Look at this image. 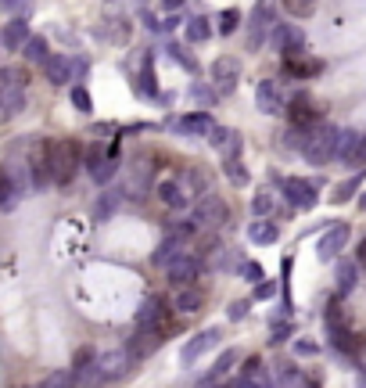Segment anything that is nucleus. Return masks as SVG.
<instances>
[{
	"label": "nucleus",
	"mask_w": 366,
	"mask_h": 388,
	"mask_svg": "<svg viewBox=\"0 0 366 388\" xmlns=\"http://www.w3.org/2000/svg\"><path fill=\"white\" fill-rule=\"evenodd\" d=\"M47 162H50V180H55L58 187L72 184L79 165H83L79 140H47Z\"/></svg>",
	"instance_id": "f257e3e1"
},
{
	"label": "nucleus",
	"mask_w": 366,
	"mask_h": 388,
	"mask_svg": "<svg viewBox=\"0 0 366 388\" xmlns=\"http://www.w3.org/2000/svg\"><path fill=\"white\" fill-rule=\"evenodd\" d=\"M334 148H338V126L331 123H320L305 130V140H302V155L312 162V165H327L334 158Z\"/></svg>",
	"instance_id": "f03ea898"
},
{
	"label": "nucleus",
	"mask_w": 366,
	"mask_h": 388,
	"mask_svg": "<svg viewBox=\"0 0 366 388\" xmlns=\"http://www.w3.org/2000/svg\"><path fill=\"white\" fill-rule=\"evenodd\" d=\"M190 219H194L198 231H223V227H230V205L219 194H205L194 205V216Z\"/></svg>",
	"instance_id": "7ed1b4c3"
},
{
	"label": "nucleus",
	"mask_w": 366,
	"mask_h": 388,
	"mask_svg": "<svg viewBox=\"0 0 366 388\" xmlns=\"http://www.w3.org/2000/svg\"><path fill=\"white\" fill-rule=\"evenodd\" d=\"M169 313H173V302L166 295H147L133 316L137 331H169Z\"/></svg>",
	"instance_id": "20e7f679"
},
{
	"label": "nucleus",
	"mask_w": 366,
	"mask_h": 388,
	"mask_svg": "<svg viewBox=\"0 0 366 388\" xmlns=\"http://www.w3.org/2000/svg\"><path fill=\"white\" fill-rule=\"evenodd\" d=\"M22 104H25V79H22V72L0 69V108H4V116H18Z\"/></svg>",
	"instance_id": "39448f33"
},
{
	"label": "nucleus",
	"mask_w": 366,
	"mask_h": 388,
	"mask_svg": "<svg viewBox=\"0 0 366 388\" xmlns=\"http://www.w3.org/2000/svg\"><path fill=\"white\" fill-rule=\"evenodd\" d=\"M154 194H159V201H162L166 209H173V212L190 209V201H194V191L187 187L183 177H162L159 184H154Z\"/></svg>",
	"instance_id": "423d86ee"
},
{
	"label": "nucleus",
	"mask_w": 366,
	"mask_h": 388,
	"mask_svg": "<svg viewBox=\"0 0 366 388\" xmlns=\"http://www.w3.org/2000/svg\"><path fill=\"white\" fill-rule=\"evenodd\" d=\"M43 76H47L50 87L76 83V58H69V54H50V58L43 62Z\"/></svg>",
	"instance_id": "0eeeda50"
},
{
	"label": "nucleus",
	"mask_w": 366,
	"mask_h": 388,
	"mask_svg": "<svg viewBox=\"0 0 366 388\" xmlns=\"http://www.w3.org/2000/svg\"><path fill=\"white\" fill-rule=\"evenodd\" d=\"M255 104L263 108L266 116H284L287 112V101H284V90L277 79H263L255 87Z\"/></svg>",
	"instance_id": "6e6552de"
},
{
	"label": "nucleus",
	"mask_w": 366,
	"mask_h": 388,
	"mask_svg": "<svg viewBox=\"0 0 366 388\" xmlns=\"http://www.w3.org/2000/svg\"><path fill=\"white\" fill-rule=\"evenodd\" d=\"M162 273H166V281H169L173 288H190V284L198 281V273H201V259H194V255H180V259L169 262Z\"/></svg>",
	"instance_id": "1a4fd4ad"
},
{
	"label": "nucleus",
	"mask_w": 366,
	"mask_h": 388,
	"mask_svg": "<svg viewBox=\"0 0 366 388\" xmlns=\"http://www.w3.org/2000/svg\"><path fill=\"white\" fill-rule=\"evenodd\" d=\"M277 26V0H258L251 15V47H263L266 33Z\"/></svg>",
	"instance_id": "9d476101"
},
{
	"label": "nucleus",
	"mask_w": 366,
	"mask_h": 388,
	"mask_svg": "<svg viewBox=\"0 0 366 388\" xmlns=\"http://www.w3.org/2000/svg\"><path fill=\"white\" fill-rule=\"evenodd\" d=\"M284 198L294 205V209H312L316 205V184L305 180V177H284Z\"/></svg>",
	"instance_id": "9b49d317"
},
{
	"label": "nucleus",
	"mask_w": 366,
	"mask_h": 388,
	"mask_svg": "<svg viewBox=\"0 0 366 388\" xmlns=\"http://www.w3.org/2000/svg\"><path fill=\"white\" fill-rule=\"evenodd\" d=\"M273 47L280 50V58H298V54L305 50V33L298 26H277L273 29Z\"/></svg>",
	"instance_id": "f8f14e48"
},
{
	"label": "nucleus",
	"mask_w": 366,
	"mask_h": 388,
	"mask_svg": "<svg viewBox=\"0 0 366 388\" xmlns=\"http://www.w3.org/2000/svg\"><path fill=\"white\" fill-rule=\"evenodd\" d=\"M287 119H291L294 130H312V126H320V108L309 97H294L287 104Z\"/></svg>",
	"instance_id": "ddd939ff"
},
{
	"label": "nucleus",
	"mask_w": 366,
	"mask_h": 388,
	"mask_svg": "<svg viewBox=\"0 0 366 388\" xmlns=\"http://www.w3.org/2000/svg\"><path fill=\"white\" fill-rule=\"evenodd\" d=\"M345 245H348V227H345V223H338V227H331V231L320 238L316 255H320L324 262H338V259H341V252H345Z\"/></svg>",
	"instance_id": "4468645a"
},
{
	"label": "nucleus",
	"mask_w": 366,
	"mask_h": 388,
	"mask_svg": "<svg viewBox=\"0 0 366 388\" xmlns=\"http://www.w3.org/2000/svg\"><path fill=\"white\" fill-rule=\"evenodd\" d=\"M133 363H137V360H133L126 349H115V353H104V356H97V367H101L104 381H119V377H126Z\"/></svg>",
	"instance_id": "2eb2a0df"
},
{
	"label": "nucleus",
	"mask_w": 366,
	"mask_h": 388,
	"mask_svg": "<svg viewBox=\"0 0 366 388\" xmlns=\"http://www.w3.org/2000/svg\"><path fill=\"white\" fill-rule=\"evenodd\" d=\"M219 335H223V331L219 327H208V331H201V335H194L187 345H183V353H180V360H183V367H190L201 353H208V349H212V345H219Z\"/></svg>",
	"instance_id": "dca6fc26"
},
{
	"label": "nucleus",
	"mask_w": 366,
	"mask_h": 388,
	"mask_svg": "<svg viewBox=\"0 0 366 388\" xmlns=\"http://www.w3.org/2000/svg\"><path fill=\"white\" fill-rule=\"evenodd\" d=\"M29 36H33L29 33V22L22 15H11V22L0 29V47H4V50H22L29 43Z\"/></svg>",
	"instance_id": "f3484780"
},
{
	"label": "nucleus",
	"mask_w": 366,
	"mask_h": 388,
	"mask_svg": "<svg viewBox=\"0 0 366 388\" xmlns=\"http://www.w3.org/2000/svg\"><path fill=\"white\" fill-rule=\"evenodd\" d=\"M237 79H241V62L237 58H216L212 62V83H216V90L230 94L237 87Z\"/></svg>",
	"instance_id": "a211bd4d"
},
{
	"label": "nucleus",
	"mask_w": 366,
	"mask_h": 388,
	"mask_svg": "<svg viewBox=\"0 0 366 388\" xmlns=\"http://www.w3.org/2000/svg\"><path fill=\"white\" fill-rule=\"evenodd\" d=\"M162 342H166V331H137V335L130 338V345H126V353L133 360H144V356H151L154 349H159Z\"/></svg>",
	"instance_id": "6ab92c4d"
},
{
	"label": "nucleus",
	"mask_w": 366,
	"mask_h": 388,
	"mask_svg": "<svg viewBox=\"0 0 366 388\" xmlns=\"http://www.w3.org/2000/svg\"><path fill=\"white\" fill-rule=\"evenodd\" d=\"M208 144H212L223 158H237L241 155V133L237 130H227V126H216L208 133Z\"/></svg>",
	"instance_id": "aec40b11"
},
{
	"label": "nucleus",
	"mask_w": 366,
	"mask_h": 388,
	"mask_svg": "<svg viewBox=\"0 0 366 388\" xmlns=\"http://www.w3.org/2000/svg\"><path fill=\"white\" fill-rule=\"evenodd\" d=\"M176 130L183 137H208V133L216 130V123H212V116H208V112H190V116L176 119Z\"/></svg>",
	"instance_id": "412c9836"
},
{
	"label": "nucleus",
	"mask_w": 366,
	"mask_h": 388,
	"mask_svg": "<svg viewBox=\"0 0 366 388\" xmlns=\"http://www.w3.org/2000/svg\"><path fill=\"white\" fill-rule=\"evenodd\" d=\"M86 170H90L93 184H108V180L115 177V158L93 148V151H90V158H86Z\"/></svg>",
	"instance_id": "4be33fe9"
},
{
	"label": "nucleus",
	"mask_w": 366,
	"mask_h": 388,
	"mask_svg": "<svg viewBox=\"0 0 366 388\" xmlns=\"http://www.w3.org/2000/svg\"><path fill=\"white\" fill-rule=\"evenodd\" d=\"M284 72H287L291 79H312V76H320V72H324V62L298 54V58H284Z\"/></svg>",
	"instance_id": "5701e85b"
},
{
	"label": "nucleus",
	"mask_w": 366,
	"mask_h": 388,
	"mask_svg": "<svg viewBox=\"0 0 366 388\" xmlns=\"http://www.w3.org/2000/svg\"><path fill=\"white\" fill-rule=\"evenodd\" d=\"M355 277H359V262H352V259H338V270H334V292H338L341 299L352 295Z\"/></svg>",
	"instance_id": "b1692460"
},
{
	"label": "nucleus",
	"mask_w": 366,
	"mask_h": 388,
	"mask_svg": "<svg viewBox=\"0 0 366 388\" xmlns=\"http://www.w3.org/2000/svg\"><path fill=\"white\" fill-rule=\"evenodd\" d=\"M180 255H190V245H183V241H173V238H166L159 248H154V255H151V262L159 266V270H166L169 262H176Z\"/></svg>",
	"instance_id": "393cba45"
},
{
	"label": "nucleus",
	"mask_w": 366,
	"mask_h": 388,
	"mask_svg": "<svg viewBox=\"0 0 366 388\" xmlns=\"http://www.w3.org/2000/svg\"><path fill=\"white\" fill-rule=\"evenodd\" d=\"M201 302H205V295L198 292V284H190V288H176V295H173V309H176V313H198Z\"/></svg>",
	"instance_id": "a878e982"
},
{
	"label": "nucleus",
	"mask_w": 366,
	"mask_h": 388,
	"mask_svg": "<svg viewBox=\"0 0 366 388\" xmlns=\"http://www.w3.org/2000/svg\"><path fill=\"white\" fill-rule=\"evenodd\" d=\"M18 194H22V187L15 184L11 170H8V165H0V209H15Z\"/></svg>",
	"instance_id": "bb28decb"
},
{
	"label": "nucleus",
	"mask_w": 366,
	"mask_h": 388,
	"mask_svg": "<svg viewBox=\"0 0 366 388\" xmlns=\"http://www.w3.org/2000/svg\"><path fill=\"white\" fill-rule=\"evenodd\" d=\"M280 238V227L270 223V219H255V223L248 227V241L251 245H273Z\"/></svg>",
	"instance_id": "cd10ccee"
},
{
	"label": "nucleus",
	"mask_w": 366,
	"mask_h": 388,
	"mask_svg": "<svg viewBox=\"0 0 366 388\" xmlns=\"http://www.w3.org/2000/svg\"><path fill=\"white\" fill-rule=\"evenodd\" d=\"M359 140H362V133H359V130H338V148H334V158H341V162L348 165V158H352V151L359 148Z\"/></svg>",
	"instance_id": "c85d7f7f"
},
{
	"label": "nucleus",
	"mask_w": 366,
	"mask_h": 388,
	"mask_svg": "<svg viewBox=\"0 0 366 388\" xmlns=\"http://www.w3.org/2000/svg\"><path fill=\"white\" fill-rule=\"evenodd\" d=\"M166 238H173V241H183V245H194V238H198L194 219H176V223H169V227H166Z\"/></svg>",
	"instance_id": "c756f323"
},
{
	"label": "nucleus",
	"mask_w": 366,
	"mask_h": 388,
	"mask_svg": "<svg viewBox=\"0 0 366 388\" xmlns=\"http://www.w3.org/2000/svg\"><path fill=\"white\" fill-rule=\"evenodd\" d=\"M22 54H25V62L43 65V62L50 58V47H47V40H43V36H29V43L22 47Z\"/></svg>",
	"instance_id": "7c9ffc66"
},
{
	"label": "nucleus",
	"mask_w": 366,
	"mask_h": 388,
	"mask_svg": "<svg viewBox=\"0 0 366 388\" xmlns=\"http://www.w3.org/2000/svg\"><path fill=\"white\" fill-rule=\"evenodd\" d=\"M273 209H277V194H273V191H258V194L251 198V216H255V219H266Z\"/></svg>",
	"instance_id": "2f4dec72"
},
{
	"label": "nucleus",
	"mask_w": 366,
	"mask_h": 388,
	"mask_svg": "<svg viewBox=\"0 0 366 388\" xmlns=\"http://www.w3.org/2000/svg\"><path fill=\"white\" fill-rule=\"evenodd\" d=\"M223 173L234 187H244L248 184V170H244V162L241 158H223Z\"/></svg>",
	"instance_id": "473e14b6"
},
{
	"label": "nucleus",
	"mask_w": 366,
	"mask_h": 388,
	"mask_svg": "<svg viewBox=\"0 0 366 388\" xmlns=\"http://www.w3.org/2000/svg\"><path fill=\"white\" fill-rule=\"evenodd\" d=\"M72 384H76L72 370H55V374H47L36 388H72Z\"/></svg>",
	"instance_id": "72a5a7b5"
},
{
	"label": "nucleus",
	"mask_w": 366,
	"mask_h": 388,
	"mask_svg": "<svg viewBox=\"0 0 366 388\" xmlns=\"http://www.w3.org/2000/svg\"><path fill=\"white\" fill-rule=\"evenodd\" d=\"M212 36V26H208V18H190L187 22V40L190 43H201V40H208Z\"/></svg>",
	"instance_id": "f704fd0d"
},
{
	"label": "nucleus",
	"mask_w": 366,
	"mask_h": 388,
	"mask_svg": "<svg viewBox=\"0 0 366 388\" xmlns=\"http://www.w3.org/2000/svg\"><path fill=\"white\" fill-rule=\"evenodd\" d=\"M237 360H241V356H237V349H227V353H223V356L216 360L212 374H208V384H212V381H219V377H223V374H227V370H230V367L237 363Z\"/></svg>",
	"instance_id": "c9c22d12"
},
{
	"label": "nucleus",
	"mask_w": 366,
	"mask_h": 388,
	"mask_svg": "<svg viewBox=\"0 0 366 388\" xmlns=\"http://www.w3.org/2000/svg\"><path fill=\"white\" fill-rule=\"evenodd\" d=\"M237 26H241V11H237V8H227V11H219V18H216V29H219L223 36H230Z\"/></svg>",
	"instance_id": "e433bc0d"
},
{
	"label": "nucleus",
	"mask_w": 366,
	"mask_h": 388,
	"mask_svg": "<svg viewBox=\"0 0 366 388\" xmlns=\"http://www.w3.org/2000/svg\"><path fill=\"white\" fill-rule=\"evenodd\" d=\"M302 384H305V374L294 370V367H284V370L277 374V384H273V388H302Z\"/></svg>",
	"instance_id": "4c0bfd02"
},
{
	"label": "nucleus",
	"mask_w": 366,
	"mask_h": 388,
	"mask_svg": "<svg viewBox=\"0 0 366 388\" xmlns=\"http://www.w3.org/2000/svg\"><path fill=\"white\" fill-rule=\"evenodd\" d=\"M284 11L294 15V18H309L316 11V0H284Z\"/></svg>",
	"instance_id": "58836bf2"
},
{
	"label": "nucleus",
	"mask_w": 366,
	"mask_h": 388,
	"mask_svg": "<svg viewBox=\"0 0 366 388\" xmlns=\"http://www.w3.org/2000/svg\"><path fill=\"white\" fill-rule=\"evenodd\" d=\"M359 184H362V173H355V177H352L348 184H338V187H334V194H331V201H334V205L348 201V198H352V191H355Z\"/></svg>",
	"instance_id": "ea45409f"
},
{
	"label": "nucleus",
	"mask_w": 366,
	"mask_h": 388,
	"mask_svg": "<svg viewBox=\"0 0 366 388\" xmlns=\"http://www.w3.org/2000/svg\"><path fill=\"white\" fill-rule=\"evenodd\" d=\"M72 104H76V112H83V116L93 112V97L86 94V87H72Z\"/></svg>",
	"instance_id": "a19ab883"
},
{
	"label": "nucleus",
	"mask_w": 366,
	"mask_h": 388,
	"mask_svg": "<svg viewBox=\"0 0 366 388\" xmlns=\"http://www.w3.org/2000/svg\"><path fill=\"white\" fill-rule=\"evenodd\" d=\"M137 87H140L144 94H154V69H151V54H147V58H144V72H140Z\"/></svg>",
	"instance_id": "79ce46f5"
},
{
	"label": "nucleus",
	"mask_w": 366,
	"mask_h": 388,
	"mask_svg": "<svg viewBox=\"0 0 366 388\" xmlns=\"http://www.w3.org/2000/svg\"><path fill=\"white\" fill-rule=\"evenodd\" d=\"M93 360H97V353H93V349H79V353H76V360H72V374L86 370V367L93 363Z\"/></svg>",
	"instance_id": "37998d69"
},
{
	"label": "nucleus",
	"mask_w": 366,
	"mask_h": 388,
	"mask_svg": "<svg viewBox=\"0 0 366 388\" xmlns=\"http://www.w3.org/2000/svg\"><path fill=\"white\" fill-rule=\"evenodd\" d=\"M348 165H352V170H366V133H362V140H359V148L352 151V158H348Z\"/></svg>",
	"instance_id": "c03bdc74"
},
{
	"label": "nucleus",
	"mask_w": 366,
	"mask_h": 388,
	"mask_svg": "<svg viewBox=\"0 0 366 388\" xmlns=\"http://www.w3.org/2000/svg\"><path fill=\"white\" fill-rule=\"evenodd\" d=\"M190 97H194V101H201V104H212V101H216V94H212V90H208V87H198V83L190 87Z\"/></svg>",
	"instance_id": "a18cd8bd"
},
{
	"label": "nucleus",
	"mask_w": 366,
	"mask_h": 388,
	"mask_svg": "<svg viewBox=\"0 0 366 388\" xmlns=\"http://www.w3.org/2000/svg\"><path fill=\"white\" fill-rule=\"evenodd\" d=\"M0 8L11 11V15H22V11L29 8V0H0Z\"/></svg>",
	"instance_id": "49530a36"
},
{
	"label": "nucleus",
	"mask_w": 366,
	"mask_h": 388,
	"mask_svg": "<svg viewBox=\"0 0 366 388\" xmlns=\"http://www.w3.org/2000/svg\"><path fill=\"white\" fill-rule=\"evenodd\" d=\"M244 277H248V281L255 284V281H263L266 273H263V266H258V262H244Z\"/></svg>",
	"instance_id": "de8ad7c7"
},
{
	"label": "nucleus",
	"mask_w": 366,
	"mask_h": 388,
	"mask_svg": "<svg viewBox=\"0 0 366 388\" xmlns=\"http://www.w3.org/2000/svg\"><path fill=\"white\" fill-rule=\"evenodd\" d=\"M284 338H291V323H284V327L277 323V327H273V338H270V342H273V345H280Z\"/></svg>",
	"instance_id": "09e8293b"
},
{
	"label": "nucleus",
	"mask_w": 366,
	"mask_h": 388,
	"mask_svg": "<svg viewBox=\"0 0 366 388\" xmlns=\"http://www.w3.org/2000/svg\"><path fill=\"white\" fill-rule=\"evenodd\" d=\"M294 356H316V342H294Z\"/></svg>",
	"instance_id": "8fccbe9b"
},
{
	"label": "nucleus",
	"mask_w": 366,
	"mask_h": 388,
	"mask_svg": "<svg viewBox=\"0 0 366 388\" xmlns=\"http://www.w3.org/2000/svg\"><path fill=\"white\" fill-rule=\"evenodd\" d=\"M244 313H248V302H234L230 306V320H244Z\"/></svg>",
	"instance_id": "3c124183"
},
{
	"label": "nucleus",
	"mask_w": 366,
	"mask_h": 388,
	"mask_svg": "<svg viewBox=\"0 0 366 388\" xmlns=\"http://www.w3.org/2000/svg\"><path fill=\"white\" fill-rule=\"evenodd\" d=\"M230 388H258V384H255L251 377H244V374H237V377L230 381Z\"/></svg>",
	"instance_id": "603ef678"
},
{
	"label": "nucleus",
	"mask_w": 366,
	"mask_h": 388,
	"mask_svg": "<svg viewBox=\"0 0 366 388\" xmlns=\"http://www.w3.org/2000/svg\"><path fill=\"white\" fill-rule=\"evenodd\" d=\"M355 262L366 270V238H362V241H359V248H355Z\"/></svg>",
	"instance_id": "864d4df0"
},
{
	"label": "nucleus",
	"mask_w": 366,
	"mask_h": 388,
	"mask_svg": "<svg viewBox=\"0 0 366 388\" xmlns=\"http://www.w3.org/2000/svg\"><path fill=\"white\" fill-rule=\"evenodd\" d=\"M273 292H277L273 284H258V288H255V295H258V299H270Z\"/></svg>",
	"instance_id": "5fc2aeb1"
},
{
	"label": "nucleus",
	"mask_w": 366,
	"mask_h": 388,
	"mask_svg": "<svg viewBox=\"0 0 366 388\" xmlns=\"http://www.w3.org/2000/svg\"><path fill=\"white\" fill-rule=\"evenodd\" d=\"M180 4H183V0H162V8H166V11H176Z\"/></svg>",
	"instance_id": "6e6d98bb"
},
{
	"label": "nucleus",
	"mask_w": 366,
	"mask_h": 388,
	"mask_svg": "<svg viewBox=\"0 0 366 388\" xmlns=\"http://www.w3.org/2000/svg\"><path fill=\"white\" fill-rule=\"evenodd\" d=\"M302 388H320V377H305V384Z\"/></svg>",
	"instance_id": "4d7b16f0"
},
{
	"label": "nucleus",
	"mask_w": 366,
	"mask_h": 388,
	"mask_svg": "<svg viewBox=\"0 0 366 388\" xmlns=\"http://www.w3.org/2000/svg\"><path fill=\"white\" fill-rule=\"evenodd\" d=\"M359 209H362V212H366V191H362V194H359Z\"/></svg>",
	"instance_id": "13d9d810"
},
{
	"label": "nucleus",
	"mask_w": 366,
	"mask_h": 388,
	"mask_svg": "<svg viewBox=\"0 0 366 388\" xmlns=\"http://www.w3.org/2000/svg\"><path fill=\"white\" fill-rule=\"evenodd\" d=\"M359 388H366V370H362V374H359Z\"/></svg>",
	"instance_id": "bf43d9fd"
},
{
	"label": "nucleus",
	"mask_w": 366,
	"mask_h": 388,
	"mask_svg": "<svg viewBox=\"0 0 366 388\" xmlns=\"http://www.w3.org/2000/svg\"><path fill=\"white\" fill-rule=\"evenodd\" d=\"M205 388H230V384H216V381H212V384H205Z\"/></svg>",
	"instance_id": "052dcab7"
}]
</instances>
